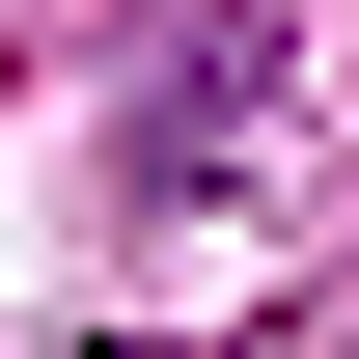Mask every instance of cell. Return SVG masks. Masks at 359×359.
Returning <instances> with one entry per match:
<instances>
[]
</instances>
